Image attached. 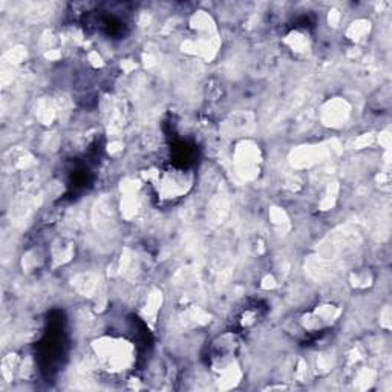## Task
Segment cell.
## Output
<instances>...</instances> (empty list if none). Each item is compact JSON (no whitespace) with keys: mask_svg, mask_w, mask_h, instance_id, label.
I'll use <instances>...</instances> for the list:
<instances>
[{"mask_svg":"<svg viewBox=\"0 0 392 392\" xmlns=\"http://www.w3.org/2000/svg\"><path fill=\"white\" fill-rule=\"evenodd\" d=\"M164 179H166V181H162V183H164V184H162V189H164V192H166L167 196H172V195H174V190L170 192V190H169V186H167V184H172V176L167 175ZM174 183H176V179H174ZM174 189H175V193H181V192L186 190V187H183L181 184H175V186H174Z\"/></svg>","mask_w":392,"mask_h":392,"instance_id":"7a4b0ae2","label":"cell"},{"mask_svg":"<svg viewBox=\"0 0 392 392\" xmlns=\"http://www.w3.org/2000/svg\"><path fill=\"white\" fill-rule=\"evenodd\" d=\"M94 354L103 370L122 372L135 362L132 343L117 337H100L92 343Z\"/></svg>","mask_w":392,"mask_h":392,"instance_id":"6da1fadb","label":"cell"}]
</instances>
